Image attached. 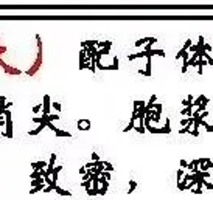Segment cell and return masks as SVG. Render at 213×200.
Instances as JSON below:
<instances>
[{
	"mask_svg": "<svg viewBox=\"0 0 213 200\" xmlns=\"http://www.w3.org/2000/svg\"><path fill=\"white\" fill-rule=\"evenodd\" d=\"M36 42H37V56H36L34 64L25 72L28 76H34V74H36V72L40 68V65H42V39H40L39 34H36Z\"/></svg>",
	"mask_w": 213,
	"mask_h": 200,
	"instance_id": "cell-1",
	"label": "cell"
},
{
	"mask_svg": "<svg viewBox=\"0 0 213 200\" xmlns=\"http://www.w3.org/2000/svg\"><path fill=\"white\" fill-rule=\"evenodd\" d=\"M3 115H5V132H3V136H6V138H12V120H11L10 109H6Z\"/></svg>",
	"mask_w": 213,
	"mask_h": 200,
	"instance_id": "cell-2",
	"label": "cell"
},
{
	"mask_svg": "<svg viewBox=\"0 0 213 200\" xmlns=\"http://www.w3.org/2000/svg\"><path fill=\"white\" fill-rule=\"evenodd\" d=\"M145 129H148V132H151V134H170L171 132V126H170V120L168 118H167V121H165V126L160 127V129L153 127L151 124H148Z\"/></svg>",
	"mask_w": 213,
	"mask_h": 200,
	"instance_id": "cell-3",
	"label": "cell"
},
{
	"mask_svg": "<svg viewBox=\"0 0 213 200\" xmlns=\"http://www.w3.org/2000/svg\"><path fill=\"white\" fill-rule=\"evenodd\" d=\"M50 109H51L50 96L45 95V96H44V101H42V115H50Z\"/></svg>",
	"mask_w": 213,
	"mask_h": 200,
	"instance_id": "cell-4",
	"label": "cell"
},
{
	"mask_svg": "<svg viewBox=\"0 0 213 200\" xmlns=\"http://www.w3.org/2000/svg\"><path fill=\"white\" fill-rule=\"evenodd\" d=\"M100 191H98V196H104L107 192V188H109V180H106L104 177L100 175Z\"/></svg>",
	"mask_w": 213,
	"mask_h": 200,
	"instance_id": "cell-5",
	"label": "cell"
},
{
	"mask_svg": "<svg viewBox=\"0 0 213 200\" xmlns=\"http://www.w3.org/2000/svg\"><path fill=\"white\" fill-rule=\"evenodd\" d=\"M78 129L79 130H89L90 129V121L89 120H79L78 121Z\"/></svg>",
	"mask_w": 213,
	"mask_h": 200,
	"instance_id": "cell-6",
	"label": "cell"
},
{
	"mask_svg": "<svg viewBox=\"0 0 213 200\" xmlns=\"http://www.w3.org/2000/svg\"><path fill=\"white\" fill-rule=\"evenodd\" d=\"M45 127H47V123H40L36 129H34V130H30L28 134H30L31 136H34V135H37V134H40V132H42V129H45Z\"/></svg>",
	"mask_w": 213,
	"mask_h": 200,
	"instance_id": "cell-7",
	"label": "cell"
},
{
	"mask_svg": "<svg viewBox=\"0 0 213 200\" xmlns=\"http://www.w3.org/2000/svg\"><path fill=\"white\" fill-rule=\"evenodd\" d=\"M47 161H36V163H31V166H33V169L34 171H39V169H44V168H47Z\"/></svg>",
	"mask_w": 213,
	"mask_h": 200,
	"instance_id": "cell-8",
	"label": "cell"
},
{
	"mask_svg": "<svg viewBox=\"0 0 213 200\" xmlns=\"http://www.w3.org/2000/svg\"><path fill=\"white\" fill-rule=\"evenodd\" d=\"M54 191H56L59 196H65V197H70V196H72L70 191H65V189H62V188H59L58 185H56V188H54Z\"/></svg>",
	"mask_w": 213,
	"mask_h": 200,
	"instance_id": "cell-9",
	"label": "cell"
},
{
	"mask_svg": "<svg viewBox=\"0 0 213 200\" xmlns=\"http://www.w3.org/2000/svg\"><path fill=\"white\" fill-rule=\"evenodd\" d=\"M193 106H187V107H185V109H182L181 110V113L184 115V116H191V113H193Z\"/></svg>",
	"mask_w": 213,
	"mask_h": 200,
	"instance_id": "cell-10",
	"label": "cell"
},
{
	"mask_svg": "<svg viewBox=\"0 0 213 200\" xmlns=\"http://www.w3.org/2000/svg\"><path fill=\"white\" fill-rule=\"evenodd\" d=\"M199 166H201V171H209L210 168H213V161H210V158L205 163H201L199 164Z\"/></svg>",
	"mask_w": 213,
	"mask_h": 200,
	"instance_id": "cell-11",
	"label": "cell"
},
{
	"mask_svg": "<svg viewBox=\"0 0 213 200\" xmlns=\"http://www.w3.org/2000/svg\"><path fill=\"white\" fill-rule=\"evenodd\" d=\"M44 188H45V183H40V185H37V186H33V188L30 189V194H36V192L42 191Z\"/></svg>",
	"mask_w": 213,
	"mask_h": 200,
	"instance_id": "cell-12",
	"label": "cell"
},
{
	"mask_svg": "<svg viewBox=\"0 0 213 200\" xmlns=\"http://www.w3.org/2000/svg\"><path fill=\"white\" fill-rule=\"evenodd\" d=\"M205 64H207V61H205L204 58H199V59H198V68H199L198 73H199V74H202V67H204Z\"/></svg>",
	"mask_w": 213,
	"mask_h": 200,
	"instance_id": "cell-13",
	"label": "cell"
},
{
	"mask_svg": "<svg viewBox=\"0 0 213 200\" xmlns=\"http://www.w3.org/2000/svg\"><path fill=\"white\" fill-rule=\"evenodd\" d=\"M156 99H157V96H156V95H153V96L149 98L148 104L145 106V109H146V110H149V109H154V102H156Z\"/></svg>",
	"mask_w": 213,
	"mask_h": 200,
	"instance_id": "cell-14",
	"label": "cell"
},
{
	"mask_svg": "<svg viewBox=\"0 0 213 200\" xmlns=\"http://www.w3.org/2000/svg\"><path fill=\"white\" fill-rule=\"evenodd\" d=\"M54 135H56V136H72L70 132H65V130H61V129L54 130Z\"/></svg>",
	"mask_w": 213,
	"mask_h": 200,
	"instance_id": "cell-15",
	"label": "cell"
},
{
	"mask_svg": "<svg viewBox=\"0 0 213 200\" xmlns=\"http://www.w3.org/2000/svg\"><path fill=\"white\" fill-rule=\"evenodd\" d=\"M149 42V37H142L139 40H135V47H142V45H145Z\"/></svg>",
	"mask_w": 213,
	"mask_h": 200,
	"instance_id": "cell-16",
	"label": "cell"
},
{
	"mask_svg": "<svg viewBox=\"0 0 213 200\" xmlns=\"http://www.w3.org/2000/svg\"><path fill=\"white\" fill-rule=\"evenodd\" d=\"M135 127V120L134 118H131V121H129V124H128V126L125 127V129H123V130H125V132H129V130H132Z\"/></svg>",
	"mask_w": 213,
	"mask_h": 200,
	"instance_id": "cell-17",
	"label": "cell"
},
{
	"mask_svg": "<svg viewBox=\"0 0 213 200\" xmlns=\"http://www.w3.org/2000/svg\"><path fill=\"white\" fill-rule=\"evenodd\" d=\"M204 98H205V96L204 95H201V96H198V99H193V102H191V106H193V107H198L199 104H201V102L204 101Z\"/></svg>",
	"mask_w": 213,
	"mask_h": 200,
	"instance_id": "cell-18",
	"label": "cell"
},
{
	"mask_svg": "<svg viewBox=\"0 0 213 200\" xmlns=\"http://www.w3.org/2000/svg\"><path fill=\"white\" fill-rule=\"evenodd\" d=\"M191 102H193V95H188V98L182 101V106H184V107H187V106H191Z\"/></svg>",
	"mask_w": 213,
	"mask_h": 200,
	"instance_id": "cell-19",
	"label": "cell"
},
{
	"mask_svg": "<svg viewBox=\"0 0 213 200\" xmlns=\"http://www.w3.org/2000/svg\"><path fill=\"white\" fill-rule=\"evenodd\" d=\"M135 188H137V182L131 180V182H129V191H128V194H132Z\"/></svg>",
	"mask_w": 213,
	"mask_h": 200,
	"instance_id": "cell-20",
	"label": "cell"
},
{
	"mask_svg": "<svg viewBox=\"0 0 213 200\" xmlns=\"http://www.w3.org/2000/svg\"><path fill=\"white\" fill-rule=\"evenodd\" d=\"M154 110H156V113H162V110H163L162 104H159V102H154Z\"/></svg>",
	"mask_w": 213,
	"mask_h": 200,
	"instance_id": "cell-21",
	"label": "cell"
},
{
	"mask_svg": "<svg viewBox=\"0 0 213 200\" xmlns=\"http://www.w3.org/2000/svg\"><path fill=\"white\" fill-rule=\"evenodd\" d=\"M185 186H187V182H185V180H181L179 183H177V188H179V191H185Z\"/></svg>",
	"mask_w": 213,
	"mask_h": 200,
	"instance_id": "cell-22",
	"label": "cell"
},
{
	"mask_svg": "<svg viewBox=\"0 0 213 200\" xmlns=\"http://www.w3.org/2000/svg\"><path fill=\"white\" fill-rule=\"evenodd\" d=\"M100 175H101V177H104L106 180H111V172H109V171H103Z\"/></svg>",
	"mask_w": 213,
	"mask_h": 200,
	"instance_id": "cell-23",
	"label": "cell"
},
{
	"mask_svg": "<svg viewBox=\"0 0 213 200\" xmlns=\"http://www.w3.org/2000/svg\"><path fill=\"white\" fill-rule=\"evenodd\" d=\"M104 171H109V172H112V171H114V166H112L111 163L104 161Z\"/></svg>",
	"mask_w": 213,
	"mask_h": 200,
	"instance_id": "cell-24",
	"label": "cell"
},
{
	"mask_svg": "<svg viewBox=\"0 0 213 200\" xmlns=\"http://www.w3.org/2000/svg\"><path fill=\"white\" fill-rule=\"evenodd\" d=\"M182 177H184V168H181L179 171H177V183L182 180Z\"/></svg>",
	"mask_w": 213,
	"mask_h": 200,
	"instance_id": "cell-25",
	"label": "cell"
},
{
	"mask_svg": "<svg viewBox=\"0 0 213 200\" xmlns=\"http://www.w3.org/2000/svg\"><path fill=\"white\" fill-rule=\"evenodd\" d=\"M187 51H188V50H185V48H182V50L176 54V59H182V56H184V54L187 53Z\"/></svg>",
	"mask_w": 213,
	"mask_h": 200,
	"instance_id": "cell-26",
	"label": "cell"
},
{
	"mask_svg": "<svg viewBox=\"0 0 213 200\" xmlns=\"http://www.w3.org/2000/svg\"><path fill=\"white\" fill-rule=\"evenodd\" d=\"M202 186H205L207 189H213V183H210V182H205V178H204V182H202Z\"/></svg>",
	"mask_w": 213,
	"mask_h": 200,
	"instance_id": "cell-27",
	"label": "cell"
},
{
	"mask_svg": "<svg viewBox=\"0 0 213 200\" xmlns=\"http://www.w3.org/2000/svg\"><path fill=\"white\" fill-rule=\"evenodd\" d=\"M51 107L56 110V112H61V104L59 102H51Z\"/></svg>",
	"mask_w": 213,
	"mask_h": 200,
	"instance_id": "cell-28",
	"label": "cell"
},
{
	"mask_svg": "<svg viewBox=\"0 0 213 200\" xmlns=\"http://www.w3.org/2000/svg\"><path fill=\"white\" fill-rule=\"evenodd\" d=\"M56 120H59V115H53V113H50V115H48V121H51V123H53V121H56Z\"/></svg>",
	"mask_w": 213,
	"mask_h": 200,
	"instance_id": "cell-29",
	"label": "cell"
},
{
	"mask_svg": "<svg viewBox=\"0 0 213 200\" xmlns=\"http://www.w3.org/2000/svg\"><path fill=\"white\" fill-rule=\"evenodd\" d=\"M37 177H42L39 171H33V174H30V178H37Z\"/></svg>",
	"mask_w": 213,
	"mask_h": 200,
	"instance_id": "cell-30",
	"label": "cell"
},
{
	"mask_svg": "<svg viewBox=\"0 0 213 200\" xmlns=\"http://www.w3.org/2000/svg\"><path fill=\"white\" fill-rule=\"evenodd\" d=\"M40 110H42V104H37V106L33 107V112H34V113H39Z\"/></svg>",
	"mask_w": 213,
	"mask_h": 200,
	"instance_id": "cell-31",
	"label": "cell"
},
{
	"mask_svg": "<svg viewBox=\"0 0 213 200\" xmlns=\"http://www.w3.org/2000/svg\"><path fill=\"white\" fill-rule=\"evenodd\" d=\"M112 67H114V70H118V58H114V64H112Z\"/></svg>",
	"mask_w": 213,
	"mask_h": 200,
	"instance_id": "cell-32",
	"label": "cell"
},
{
	"mask_svg": "<svg viewBox=\"0 0 213 200\" xmlns=\"http://www.w3.org/2000/svg\"><path fill=\"white\" fill-rule=\"evenodd\" d=\"M135 132H139V134H145V126H139V127H135Z\"/></svg>",
	"mask_w": 213,
	"mask_h": 200,
	"instance_id": "cell-33",
	"label": "cell"
},
{
	"mask_svg": "<svg viewBox=\"0 0 213 200\" xmlns=\"http://www.w3.org/2000/svg\"><path fill=\"white\" fill-rule=\"evenodd\" d=\"M190 118H191V116H188V118H184V120L181 121V126H182V127H184V126H187L188 121H190Z\"/></svg>",
	"mask_w": 213,
	"mask_h": 200,
	"instance_id": "cell-34",
	"label": "cell"
},
{
	"mask_svg": "<svg viewBox=\"0 0 213 200\" xmlns=\"http://www.w3.org/2000/svg\"><path fill=\"white\" fill-rule=\"evenodd\" d=\"M191 191H193L195 194H202V188H191Z\"/></svg>",
	"mask_w": 213,
	"mask_h": 200,
	"instance_id": "cell-35",
	"label": "cell"
},
{
	"mask_svg": "<svg viewBox=\"0 0 213 200\" xmlns=\"http://www.w3.org/2000/svg\"><path fill=\"white\" fill-rule=\"evenodd\" d=\"M191 47V39H187V42H185V45H184V48L185 50H188V48Z\"/></svg>",
	"mask_w": 213,
	"mask_h": 200,
	"instance_id": "cell-36",
	"label": "cell"
},
{
	"mask_svg": "<svg viewBox=\"0 0 213 200\" xmlns=\"http://www.w3.org/2000/svg\"><path fill=\"white\" fill-rule=\"evenodd\" d=\"M92 160H93V161H98V160H100V157H98L97 152H92Z\"/></svg>",
	"mask_w": 213,
	"mask_h": 200,
	"instance_id": "cell-37",
	"label": "cell"
},
{
	"mask_svg": "<svg viewBox=\"0 0 213 200\" xmlns=\"http://www.w3.org/2000/svg\"><path fill=\"white\" fill-rule=\"evenodd\" d=\"M204 50L205 51H212V45L210 44H204Z\"/></svg>",
	"mask_w": 213,
	"mask_h": 200,
	"instance_id": "cell-38",
	"label": "cell"
},
{
	"mask_svg": "<svg viewBox=\"0 0 213 200\" xmlns=\"http://www.w3.org/2000/svg\"><path fill=\"white\" fill-rule=\"evenodd\" d=\"M187 166H188V163L185 160H181V168H187Z\"/></svg>",
	"mask_w": 213,
	"mask_h": 200,
	"instance_id": "cell-39",
	"label": "cell"
},
{
	"mask_svg": "<svg viewBox=\"0 0 213 200\" xmlns=\"http://www.w3.org/2000/svg\"><path fill=\"white\" fill-rule=\"evenodd\" d=\"M84 172H86V166H82V168H79V174L82 175V174H84Z\"/></svg>",
	"mask_w": 213,
	"mask_h": 200,
	"instance_id": "cell-40",
	"label": "cell"
},
{
	"mask_svg": "<svg viewBox=\"0 0 213 200\" xmlns=\"http://www.w3.org/2000/svg\"><path fill=\"white\" fill-rule=\"evenodd\" d=\"M134 107H140V101H134Z\"/></svg>",
	"mask_w": 213,
	"mask_h": 200,
	"instance_id": "cell-41",
	"label": "cell"
},
{
	"mask_svg": "<svg viewBox=\"0 0 213 200\" xmlns=\"http://www.w3.org/2000/svg\"><path fill=\"white\" fill-rule=\"evenodd\" d=\"M12 106V102H6V104H5V109H10Z\"/></svg>",
	"mask_w": 213,
	"mask_h": 200,
	"instance_id": "cell-42",
	"label": "cell"
}]
</instances>
